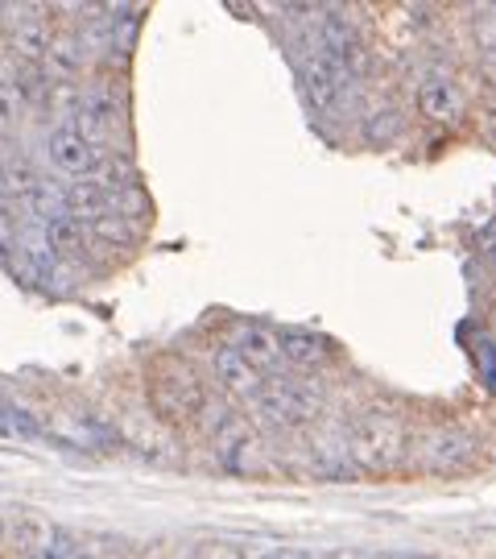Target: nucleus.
<instances>
[{"mask_svg": "<svg viewBox=\"0 0 496 559\" xmlns=\"http://www.w3.org/2000/svg\"><path fill=\"white\" fill-rule=\"evenodd\" d=\"M145 406L166 427H195L207 415L211 394L191 360L179 353H158L145 369Z\"/></svg>", "mask_w": 496, "mask_h": 559, "instance_id": "obj_1", "label": "nucleus"}, {"mask_svg": "<svg viewBox=\"0 0 496 559\" xmlns=\"http://www.w3.org/2000/svg\"><path fill=\"white\" fill-rule=\"evenodd\" d=\"M410 431L397 415H364L348 427V464L364 473H394L410 460Z\"/></svg>", "mask_w": 496, "mask_h": 559, "instance_id": "obj_2", "label": "nucleus"}, {"mask_svg": "<svg viewBox=\"0 0 496 559\" xmlns=\"http://www.w3.org/2000/svg\"><path fill=\"white\" fill-rule=\"evenodd\" d=\"M480 456H484V448H480L476 436L463 431V427H451V423L426 427L418 440H410V460L422 473H438V477L468 473L472 464H480Z\"/></svg>", "mask_w": 496, "mask_h": 559, "instance_id": "obj_3", "label": "nucleus"}, {"mask_svg": "<svg viewBox=\"0 0 496 559\" xmlns=\"http://www.w3.org/2000/svg\"><path fill=\"white\" fill-rule=\"evenodd\" d=\"M257 406L278 423V427H311V423H318V415H323V394L315 390V381L286 373V378L265 381Z\"/></svg>", "mask_w": 496, "mask_h": 559, "instance_id": "obj_4", "label": "nucleus"}, {"mask_svg": "<svg viewBox=\"0 0 496 559\" xmlns=\"http://www.w3.org/2000/svg\"><path fill=\"white\" fill-rule=\"evenodd\" d=\"M41 154H46V170L50 179L59 182H80L96 170V162L104 158V150L83 138L75 124H50L46 141H41Z\"/></svg>", "mask_w": 496, "mask_h": 559, "instance_id": "obj_5", "label": "nucleus"}, {"mask_svg": "<svg viewBox=\"0 0 496 559\" xmlns=\"http://www.w3.org/2000/svg\"><path fill=\"white\" fill-rule=\"evenodd\" d=\"M228 348H237L240 357L249 360L265 381L286 378V360H281V332L269 328V323H237L232 336H228Z\"/></svg>", "mask_w": 496, "mask_h": 559, "instance_id": "obj_6", "label": "nucleus"}, {"mask_svg": "<svg viewBox=\"0 0 496 559\" xmlns=\"http://www.w3.org/2000/svg\"><path fill=\"white\" fill-rule=\"evenodd\" d=\"M0 21H4V46L17 55L21 62H41V55H46V46H50V38H55V21H50V13L46 9H4L0 13Z\"/></svg>", "mask_w": 496, "mask_h": 559, "instance_id": "obj_7", "label": "nucleus"}, {"mask_svg": "<svg viewBox=\"0 0 496 559\" xmlns=\"http://www.w3.org/2000/svg\"><path fill=\"white\" fill-rule=\"evenodd\" d=\"M298 80H302V92H306L315 112H331L339 104V92H343L348 75H343V67L331 55H323L315 46L306 59L298 62Z\"/></svg>", "mask_w": 496, "mask_h": 559, "instance_id": "obj_8", "label": "nucleus"}, {"mask_svg": "<svg viewBox=\"0 0 496 559\" xmlns=\"http://www.w3.org/2000/svg\"><path fill=\"white\" fill-rule=\"evenodd\" d=\"M207 365H211V378H216V385L228 394V399H240V402H257L261 390H265V378H261L257 369L249 365V360L240 357L237 348H228V344H219V348H211V357H207Z\"/></svg>", "mask_w": 496, "mask_h": 559, "instance_id": "obj_9", "label": "nucleus"}, {"mask_svg": "<svg viewBox=\"0 0 496 559\" xmlns=\"http://www.w3.org/2000/svg\"><path fill=\"white\" fill-rule=\"evenodd\" d=\"M41 75L50 83H80L87 67V34L83 29H55V38L41 55Z\"/></svg>", "mask_w": 496, "mask_h": 559, "instance_id": "obj_10", "label": "nucleus"}, {"mask_svg": "<svg viewBox=\"0 0 496 559\" xmlns=\"http://www.w3.org/2000/svg\"><path fill=\"white\" fill-rule=\"evenodd\" d=\"M414 104L431 124H456L468 112V100H463V92H459V83L451 75H426L418 83Z\"/></svg>", "mask_w": 496, "mask_h": 559, "instance_id": "obj_11", "label": "nucleus"}, {"mask_svg": "<svg viewBox=\"0 0 496 559\" xmlns=\"http://www.w3.org/2000/svg\"><path fill=\"white\" fill-rule=\"evenodd\" d=\"M281 360H286V373L315 378L318 369H327V360H331V344H327V336H318V332L290 328V332H281Z\"/></svg>", "mask_w": 496, "mask_h": 559, "instance_id": "obj_12", "label": "nucleus"}, {"mask_svg": "<svg viewBox=\"0 0 496 559\" xmlns=\"http://www.w3.org/2000/svg\"><path fill=\"white\" fill-rule=\"evenodd\" d=\"M108 212H112V191H104L92 179L66 182V216H75L80 224H92L99 216H108Z\"/></svg>", "mask_w": 496, "mask_h": 559, "instance_id": "obj_13", "label": "nucleus"}, {"mask_svg": "<svg viewBox=\"0 0 496 559\" xmlns=\"http://www.w3.org/2000/svg\"><path fill=\"white\" fill-rule=\"evenodd\" d=\"M422 34V13L410 9V4H397V9H385L377 21V38L394 50H410Z\"/></svg>", "mask_w": 496, "mask_h": 559, "instance_id": "obj_14", "label": "nucleus"}, {"mask_svg": "<svg viewBox=\"0 0 496 559\" xmlns=\"http://www.w3.org/2000/svg\"><path fill=\"white\" fill-rule=\"evenodd\" d=\"M46 237H50V249H55V258H75L83 253V245H87V224H80L75 216H59V221L46 224Z\"/></svg>", "mask_w": 496, "mask_h": 559, "instance_id": "obj_15", "label": "nucleus"}, {"mask_svg": "<svg viewBox=\"0 0 496 559\" xmlns=\"http://www.w3.org/2000/svg\"><path fill=\"white\" fill-rule=\"evenodd\" d=\"M87 237L99 240V245H133V237H137V224L120 221L117 212H108V216H99V221L87 224Z\"/></svg>", "mask_w": 496, "mask_h": 559, "instance_id": "obj_16", "label": "nucleus"}, {"mask_svg": "<svg viewBox=\"0 0 496 559\" xmlns=\"http://www.w3.org/2000/svg\"><path fill=\"white\" fill-rule=\"evenodd\" d=\"M25 108H29V96L21 87H4L0 92V141H9L21 129L25 120Z\"/></svg>", "mask_w": 496, "mask_h": 559, "instance_id": "obj_17", "label": "nucleus"}, {"mask_svg": "<svg viewBox=\"0 0 496 559\" xmlns=\"http://www.w3.org/2000/svg\"><path fill=\"white\" fill-rule=\"evenodd\" d=\"M112 212H117L120 221L141 224V216H149V195H145V187L133 182V187L117 191V195H112Z\"/></svg>", "mask_w": 496, "mask_h": 559, "instance_id": "obj_18", "label": "nucleus"}, {"mask_svg": "<svg viewBox=\"0 0 496 559\" xmlns=\"http://www.w3.org/2000/svg\"><path fill=\"white\" fill-rule=\"evenodd\" d=\"M17 237H21V216L13 207H0V261L17 265Z\"/></svg>", "mask_w": 496, "mask_h": 559, "instance_id": "obj_19", "label": "nucleus"}, {"mask_svg": "<svg viewBox=\"0 0 496 559\" xmlns=\"http://www.w3.org/2000/svg\"><path fill=\"white\" fill-rule=\"evenodd\" d=\"M472 34H476V46H496V4H480L472 13Z\"/></svg>", "mask_w": 496, "mask_h": 559, "instance_id": "obj_20", "label": "nucleus"}, {"mask_svg": "<svg viewBox=\"0 0 496 559\" xmlns=\"http://www.w3.org/2000/svg\"><path fill=\"white\" fill-rule=\"evenodd\" d=\"M29 559H83V556H80V547H75L71 539H62V535H50V539L41 543V547Z\"/></svg>", "mask_w": 496, "mask_h": 559, "instance_id": "obj_21", "label": "nucleus"}, {"mask_svg": "<svg viewBox=\"0 0 496 559\" xmlns=\"http://www.w3.org/2000/svg\"><path fill=\"white\" fill-rule=\"evenodd\" d=\"M191 559H249V556L240 551L237 543H228V539H207V543H198L195 556H191Z\"/></svg>", "mask_w": 496, "mask_h": 559, "instance_id": "obj_22", "label": "nucleus"}, {"mask_svg": "<svg viewBox=\"0 0 496 559\" xmlns=\"http://www.w3.org/2000/svg\"><path fill=\"white\" fill-rule=\"evenodd\" d=\"M17 83H21V59L9 46H0V92L4 87H17Z\"/></svg>", "mask_w": 496, "mask_h": 559, "instance_id": "obj_23", "label": "nucleus"}, {"mask_svg": "<svg viewBox=\"0 0 496 559\" xmlns=\"http://www.w3.org/2000/svg\"><path fill=\"white\" fill-rule=\"evenodd\" d=\"M476 75H480V83H488L496 92V46H484L476 55Z\"/></svg>", "mask_w": 496, "mask_h": 559, "instance_id": "obj_24", "label": "nucleus"}, {"mask_svg": "<svg viewBox=\"0 0 496 559\" xmlns=\"http://www.w3.org/2000/svg\"><path fill=\"white\" fill-rule=\"evenodd\" d=\"M249 559H311L306 551H294V547H261Z\"/></svg>", "mask_w": 496, "mask_h": 559, "instance_id": "obj_25", "label": "nucleus"}, {"mask_svg": "<svg viewBox=\"0 0 496 559\" xmlns=\"http://www.w3.org/2000/svg\"><path fill=\"white\" fill-rule=\"evenodd\" d=\"M311 559H360L356 551H323V556H311Z\"/></svg>", "mask_w": 496, "mask_h": 559, "instance_id": "obj_26", "label": "nucleus"}, {"mask_svg": "<svg viewBox=\"0 0 496 559\" xmlns=\"http://www.w3.org/2000/svg\"><path fill=\"white\" fill-rule=\"evenodd\" d=\"M488 129H493V138H496V92H493V104H488Z\"/></svg>", "mask_w": 496, "mask_h": 559, "instance_id": "obj_27", "label": "nucleus"}, {"mask_svg": "<svg viewBox=\"0 0 496 559\" xmlns=\"http://www.w3.org/2000/svg\"><path fill=\"white\" fill-rule=\"evenodd\" d=\"M4 539H9V522L0 519V543H4Z\"/></svg>", "mask_w": 496, "mask_h": 559, "instance_id": "obj_28", "label": "nucleus"}, {"mask_svg": "<svg viewBox=\"0 0 496 559\" xmlns=\"http://www.w3.org/2000/svg\"><path fill=\"white\" fill-rule=\"evenodd\" d=\"M0 207H9V200H4V187H0Z\"/></svg>", "mask_w": 496, "mask_h": 559, "instance_id": "obj_29", "label": "nucleus"}, {"mask_svg": "<svg viewBox=\"0 0 496 559\" xmlns=\"http://www.w3.org/2000/svg\"><path fill=\"white\" fill-rule=\"evenodd\" d=\"M99 559H124V556H99Z\"/></svg>", "mask_w": 496, "mask_h": 559, "instance_id": "obj_30", "label": "nucleus"}]
</instances>
